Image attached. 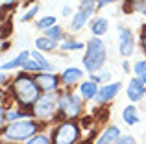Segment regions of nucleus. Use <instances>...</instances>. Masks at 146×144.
<instances>
[{
  "instance_id": "nucleus-14",
  "label": "nucleus",
  "mask_w": 146,
  "mask_h": 144,
  "mask_svg": "<svg viewBox=\"0 0 146 144\" xmlns=\"http://www.w3.org/2000/svg\"><path fill=\"white\" fill-rule=\"evenodd\" d=\"M89 26H91V33L96 37H102L104 33H107V28H109V22H107L106 17H94L89 20Z\"/></svg>"
},
{
  "instance_id": "nucleus-16",
  "label": "nucleus",
  "mask_w": 146,
  "mask_h": 144,
  "mask_svg": "<svg viewBox=\"0 0 146 144\" xmlns=\"http://www.w3.org/2000/svg\"><path fill=\"white\" fill-rule=\"evenodd\" d=\"M32 55V52H28V50H24V52H21V54L17 55V57H13L11 61H7V63H2V70H13V69H19L21 67L22 69V65L26 63V59Z\"/></svg>"
},
{
  "instance_id": "nucleus-35",
  "label": "nucleus",
  "mask_w": 146,
  "mask_h": 144,
  "mask_svg": "<svg viewBox=\"0 0 146 144\" xmlns=\"http://www.w3.org/2000/svg\"><path fill=\"white\" fill-rule=\"evenodd\" d=\"M2 4H4V7H6V6H9V4H15V0H2Z\"/></svg>"
},
{
  "instance_id": "nucleus-8",
  "label": "nucleus",
  "mask_w": 146,
  "mask_h": 144,
  "mask_svg": "<svg viewBox=\"0 0 146 144\" xmlns=\"http://www.w3.org/2000/svg\"><path fill=\"white\" fill-rule=\"evenodd\" d=\"M35 76V81L39 83V87H41V90L43 92H54V90H57V87H59V83H61V78H57L54 72H37V74H33Z\"/></svg>"
},
{
  "instance_id": "nucleus-24",
  "label": "nucleus",
  "mask_w": 146,
  "mask_h": 144,
  "mask_svg": "<svg viewBox=\"0 0 146 144\" xmlns=\"http://www.w3.org/2000/svg\"><path fill=\"white\" fill-rule=\"evenodd\" d=\"M133 74H135L141 81L146 83V59H143V61H137L135 65H133Z\"/></svg>"
},
{
  "instance_id": "nucleus-10",
  "label": "nucleus",
  "mask_w": 146,
  "mask_h": 144,
  "mask_svg": "<svg viewBox=\"0 0 146 144\" xmlns=\"http://www.w3.org/2000/svg\"><path fill=\"white\" fill-rule=\"evenodd\" d=\"M126 96L129 98L131 102H139L146 96V83L141 81L139 78H131L128 83V90H126Z\"/></svg>"
},
{
  "instance_id": "nucleus-17",
  "label": "nucleus",
  "mask_w": 146,
  "mask_h": 144,
  "mask_svg": "<svg viewBox=\"0 0 146 144\" xmlns=\"http://www.w3.org/2000/svg\"><path fill=\"white\" fill-rule=\"evenodd\" d=\"M35 48L41 50V52H52V50L57 48V41L50 39L48 35H41V37L35 39Z\"/></svg>"
},
{
  "instance_id": "nucleus-30",
  "label": "nucleus",
  "mask_w": 146,
  "mask_h": 144,
  "mask_svg": "<svg viewBox=\"0 0 146 144\" xmlns=\"http://www.w3.org/2000/svg\"><path fill=\"white\" fill-rule=\"evenodd\" d=\"M113 144H137V142H135V139H133L131 135H120Z\"/></svg>"
},
{
  "instance_id": "nucleus-7",
  "label": "nucleus",
  "mask_w": 146,
  "mask_h": 144,
  "mask_svg": "<svg viewBox=\"0 0 146 144\" xmlns=\"http://www.w3.org/2000/svg\"><path fill=\"white\" fill-rule=\"evenodd\" d=\"M118 52L122 57H129L135 52V37L131 30L118 26Z\"/></svg>"
},
{
  "instance_id": "nucleus-2",
  "label": "nucleus",
  "mask_w": 146,
  "mask_h": 144,
  "mask_svg": "<svg viewBox=\"0 0 146 144\" xmlns=\"http://www.w3.org/2000/svg\"><path fill=\"white\" fill-rule=\"evenodd\" d=\"M107 61V50H106V43L100 37L93 35L89 41L85 43V55H83V69L91 74L100 72L104 69Z\"/></svg>"
},
{
  "instance_id": "nucleus-22",
  "label": "nucleus",
  "mask_w": 146,
  "mask_h": 144,
  "mask_svg": "<svg viewBox=\"0 0 146 144\" xmlns=\"http://www.w3.org/2000/svg\"><path fill=\"white\" fill-rule=\"evenodd\" d=\"M22 70H24V72H30V74H32V72H33V74H37V72H43V67H41L39 63H37L35 59L30 55V57L26 59V63L22 65Z\"/></svg>"
},
{
  "instance_id": "nucleus-34",
  "label": "nucleus",
  "mask_w": 146,
  "mask_h": 144,
  "mask_svg": "<svg viewBox=\"0 0 146 144\" xmlns=\"http://www.w3.org/2000/svg\"><path fill=\"white\" fill-rule=\"evenodd\" d=\"M122 70H124V72H129V65H128V61L122 63Z\"/></svg>"
},
{
  "instance_id": "nucleus-25",
  "label": "nucleus",
  "mask_w": 146,
  "mask_h": 144,
  "mask_svg": "<svg viewBox=\"0 0 146 144\" xmlns=\"http://www.w3.org/2000/svg\"><path fill=\"white\" fill-rule=\"evenodd\" d=\"M78 9H83V11H87V13L94 15V11L98 9V4H96V0H82Z\"/></svg>"
},
{
  "instance_id": "nucleus-29",
  "label": "nucleus",
  "mask_w": 146,
  "mask_h": 144,
  "mask_svg": "<svg viewBox=\"0 0 146 144\" xmlns=\"http://www.w3.org/2000/svg\"><path fill=\"white\" fill-rule=\"evenodd\" d=\"M19 118H28V115L22 111H11L6 115V122H13V120H19Z\"/></svg>"
},
{
  "instance_id": "nucleus-3",
  "label": "nucleus",
  "mask_w": 146,
  "mask_h": 144,
  "mask_svg": "<svg viewBox=\"0 0 146 144\" xmlns=\"http://www.w3.org/2000/svg\"><path fill=\"white\" fill-rule=\"evenodd\" d=\"M39 129V124L33 118H19L2 129V137L11 142H26Z\"/></svg>"
},
{
  "instance_id": "nucleus-23",
  "label": "nucleus",
  "mask_w": 146,
  "mask_h": 144,
  "mask_svg": "<svg viewBox=\"0 0 146 144\" xmlns=\"http://www.w3.org/2000/svg\"><path fill=\"white\" fill-rule=\"evenodd\" d=\"M54 24H57V18L54 17V15H50V17H43V18H39V20L35 22V28L37 30H48V28H52Z\"/></svg>"
},
{
  "instance_id": "nucleus-13",
  "label": "nucleus",
  "mask_w": 146,
  "mask_h": 144,
  "mask_svg": "<svg viewBox=\"0 0 146 144\" xmlns=\"http://www.w3.org/2000/svg\"><path fill=\"white\" fill-rule=\"evenodd\" d=\"M91 17H94V15L87 13V11H83V9H78L74 15H72V18H70V30L80 32V30H82L83 26L91 20Z\"/></svg>"
},
{
  "instance_id": "nucleus-21",
  "label": "nucleus",
  "mask_w": 146,
  "mask_h": 144,
  "mask_svg": "<svg viewBox=\"0 0 146 144\" xmlns=\"http://www.w3.org/2000/svg\"><path fill=\"white\" fill-rule=\"evenodd\" d=\"M44 35H48L50 39H54V41H63V37H65V33H63V28H61L59 24H54L52 28H48V30H44Z\"/></svg>"
},
{
  "instance_id": "nucleus-19",
  "label": "nucleus",
  "mask_w": 146,
  "mask_h": 144,
  "mask_svg": "<svg viewBox=\"0 0 146 144\" xmlns=\"http://www.w3.org/2000/svg\"><path fill=\"white\" fill-rule=\"evenodd\" d=\"M43 54H44V52L37 50V48H35V50H32V57L35 59V61L39 63L41 67H43V70H44V72H54V67H52V65H50V63H48V59L44 57Z\"/></svg>"
},
{
  "instance_id": "nucleus-31",
  "label": "nucleus",
  "mask_w": 146,
  "mask_h": 144,
  "mask_svg": "<svg viewBox=\"0 0 146 144\" xmlns=\"http://www.w3.org/2000/svg\"><path fill=\"white\" fill-rule=\"evenodd\" d=\"M117 0H96V4H98V9L100 7H106L107 4H115Z\"/></svg>"
},
{
  "instance_id": "nucleus-27",
  "label": "nucleus",
  "mask_w": 146,
  "mask_h": 144,
  "mask_svg": "<svg viewBox=\"0 0 146 144\" xmlns=\"http://www.w3.org/2000/svg\"><path fill=\"white\" fill-rule=\"evenodd\" d=\"M37 13H39V4H35V6L30 7V9H28V11H26V13L21 17V22H30V20H32V18L35 17Z\"/></svg>"
},
{
  "instance_id": "nucleus-20",
  "label": "nucleus",
  "mask_w": 146,
  "mask_h": 144,
  "mask_svg": "<svg viewBox=\"0 0 146 144\" xmlns=\"http://www.w3.org/2000/svg\"><path fill=\"white\" fill-rule=\"evenodd\" d=\"M59 48L63 52H74V50H82V48H85V43L72 41V39H65V41H61V46Z\"/></svg>"
},
{
  "instance_id": "nucleus-5",
  "label": "nucleus",
  "mask_w": 146,
  "mask_h": 144,
  "mask_svg": "<svg viewBox=\"0 0 146 144\" xmlns=\"http://www.w3.org/2000/svg\"><path fill=\"white\" fill-rule=\"evenodd\" d=\"M57 96L56 90L54 92H46L44 96H41L35 102V105L32 107V115L37 120H50L54 116V113L57 111Z\"/></svg>"
},
{
  "instance_id": "nucleus-15",
  "label": "nucleus",
  "mask_w": 146,
  "mask_h": 144,
  "mask_svg": "<svg viewBox=\"0 0 146 144\" xmlns=\"http://www.w3.org/2000/svg\"><path fill=\"white\" fill-rule=\"evenodd\" d=\"M120 137V129L117 126H109L102 131V135L96 139V144H113L117 139Z\"/></svg>"
},
{
  "instance_id": "nucleus-11",
  "label": "nucleus",
  "mask_w": 146,
  "mask_h": 144,
  "mask_svg": "<svg viewBox=\"0 0 146 144\" xmlns=\"http://www.w3.org/2000/svg\"><path fill=\"white\" fill-rule=\"evenodd\" d=\"M59 78H61V83H63V85L70 87V85L78 83L80 79L83 78V70L78 69V67H68V69H65L63 72H61Z\"/></svg>"
},
{
  "instance_id": "nucleus-12",
  "label": "nucleus",
  "mask_w": 146,
  "mask_h": 144,
  "mask_svg": "<svg viewBox=\"0 0 146 144\" xmlns=\"http://www.w3.org/2000/svg\"><path fill=\"white\" fill-rule=\"evenodd\" d=\"M98 90H100L98 83L94 81V79H87V81L80 83V90L78 92L83 96V100H94L96 94H98Z\"/></svg>"
},
{
  "instance_id": "nucleus-9",
  "label": "nucleus",
  "mask_w": 146,
  "mask_h": 144,
  "mask_svg": "<svg viewBox=\"0 0 146 144\" xmlns=\"http://www.w3.org/2000/svg\"><path fill=\"white\" fill-rule=\"evenodd\" d=\"M120 83L118 81H113V83H106V85L100 87L98 94L94 100L98 102V104H109L111 100H115V96L118 94V90H120Z\"/></svg>"
},
{
  "instance_id": "nucleus-6",
  "label": "nucleus",
  "mask_w": 146,
  "mask_h": 144,
  "mask_svg": "<svg viewBox=\"0 0 146 144\" xmlns=\"http://www.w3.org/2000/svg\"><path fill=\"white\" fill-rule=\"evenodd\" d=\"M80 139V126L76 122H61L52 131V142L54 144H76Z\"/></svg>"
},
{
  "instance_id": "nucleus-18",
  "label": "nucleus",
  "mask_w": 146,
  "mask_h": 144,
  "mask_svg": "<svg viewBox=\"0 0 146 144\" xmlns=\"http://www.w3.org/2000/svg\"><path fill=\"white\" fill-rule=\"evenodd\" d=\"M122 120H124L128 126H135L137 122H139V113H137V107L135 105H126L124 109H122Z\"/></svg>"
},
{
  "instance_id": "nucleus-1",
  "label": "nucleus",
  "mask_w": 146,
  "mask_h": 144,
  "mask_svg": "<svg viewBox=\"0 0 146 144\" xmlns=\"http://www.w3.org/2000/svg\"><path fill=\"white\" fill-rule=\"evenodd\" d=\"M11 92L21 107H33L41 98V87L35 81V76H32L30 72H21L11 81Z\"/></svg>"
},
{
  "instance_id": "nucleus-33",
  "label": "nucleus",
  "mask_w": 146,
  "mask_h": 144,
  "mask_svg": "<svg viewBox=\"0 0 146 144\" xmlns=\"http://www.w3.org/2000/svg\"><path fill=\"white\" fill-rule=\"evenodd\" d=\"M141 46H143V50H144V54H146V32L141 35Z\"/></svg>"
},
{
  "instance_id": "nucleus-26",
  "label": "nucleus",
  "mask_w": 146,
  "mask_h": 144,
  "mask_svg": "<svg viewBox=\"0 0 146 144\" xmlns=\"http://www.w3.org/2000/svg\"><path fill=\"white\" fill-rule=\"evenodd\" d=\"M26 144H54L52 141H50V137L48 135H44V133H35L30 141H26Z\"/></svg>"
},
{
  "instance_id": "nucleus-32",
  "label": "nucleus",
  "mask_w": 146,
  "mask_h": 144,
  "mask_svg": "<svg viewBox=\"0 0 146 144\" xmlns=\"http://www.w3.org/2000/svg\"><path fill=\"white\" fill-rule=\"evenodd\" d=\"M70 13H72V9H70V7H68V6H65L63 9H61V15H63V17H68V15H70Z\"/></svg>"
},
{
  "instance_id": "nucleus-4",
  "label": "nucleus",
  "mask_w": 146,
  "mask_h": 144,
  "mask_svg": "<svg viewBox=\"0 0 146 144\" xmlns=\"http://www.w3.org/2000/svg\"><path fill=\"white\" fill-rule=\"evenodd\" d=\"M83 105V96L80 92H63L57 96V111L65 118H78L82 113Z\"/></svg>"
},
{
  "instance_id": "nucleus-28",
  "label": "nucleus",
  "mask_w": 146,
  "mask_h": 144,
  "mask_svg": "<svg viewBox=\"0 0 146 144\" xmlns=\"http://www.w3.org/2000/svg\"><path fill=\"white\" fill-rule=\"evenodd\" d=\"M129 2L135 11H139L141 15H146V0H129Z\"/></svg>"
}]
</instances>
